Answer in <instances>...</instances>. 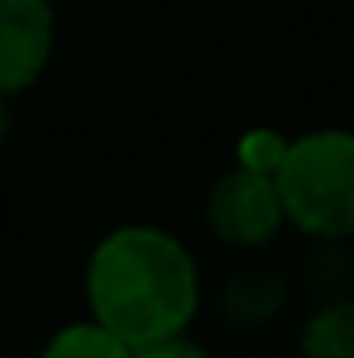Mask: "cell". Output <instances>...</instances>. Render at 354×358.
Segmentation results:
<instances>
[{"label": "cell", "mask_w": 354, "mask_h": 358, "mask_svg": "<svg viewBox=\"0 0 354 358\" xmlns=\"http://www.w3.org/2000/svg\"><path fill=\"white\" fill-rule=\"evenodd\" d=\"M80 294L84 313L138 351L191 331L202 313V271L179 233L153 221H122L91 244Z\"/></svg>", "instance_id": "6da1fadb"}, {"label": "cell", "mask_w": 354, "mask_h": 358, "mask_svg": "<svg viewBox=\"0 0 354 358\" xmlns=\"http://www.w3.org/2000/svg\"><path fill=\"white\" fill-rule=\"evenodd\" d=\"M274 187L286 225L305 241H354V130L324 126L293 138Z\"/></svg>", "instance_id": "7a4b0ae2"}, {"label": "cell", "mask_w": 354, "mask_h": 358, "mask_svg": "<svg viewBox=\"0 0 354 358\" xmlns=\"http://www.w3.org/2000/svg\"><path fill=\"white\" fill-rule=\"evenodd\" d=\"M202 221H206V233L225 248L263 252L286 229V210L274 179L251 176L233 164L209 183L206 202H202Z\"/></svg>", "instance_id": "3957f363"}, {"label": "cell", "mask_w": 354, "mask_h": 358, "mask_svg": "<svg viewBox=\"0 0 354 358\" xmlns=\"http://www.w3.org/2000/svg\"><path fill=\"white\" fill-rule=\"evenodd\" d=\"M57 54L54 0H0V96L20 99L38 88Z\"/></svg>", "instance_id": "277c9868"}, {"label": "cell", "mask_w": 354, "mask_h": 358, "mask_svg": "<svg viewBox=\"0 0 354 358\" xmlns=\"http://www.w3.org/2000/svg\"><path fill=\"white\" fill-rule=\"evenodd\" d=\"M293 297V282L278 263H244L217 289V317L233 331L274 324Z\"/></svg>", "instance_id": "5b68a950"}, {"label": "cell", "mask_w": 354, "mask_h": 358, "mask_svg": "<svg viewBox=\"0 0 354 358\" xmlns=\"http://www.w3.org/2000/svg\"><path fill=\"white\" fill-rule=\"evenodd\" d=\"M297 358H354V297L309 309L297 331Z\"/></svg>", "instance_id": "8992f818"}, {"label": "cell", "mask_w": 354, "mask_h": 358, "mask_svg": "<svg viewBox=\"0 0 354 358\" xmlns=\"http://www.w3.org/2000/svg\"><path fill=\"white\" fill-rule=\"evenodd\" d=\"M301 286L316 305L354 297V248L343 241H313L301 259Z\"/></svg>", "instance_id": "52a82bcc"}, {"label": "cell", "mask_w": 354, "mask_h": 358, "mask_svg": "<svg viewBox=\"0 0 354 358\" xmlns=\"http://www.w3.org/2000/svg\"><path fill=\"white\" fill-rule=\"evenodd\" d=\"M35 358H133V347L122 343L115 331H107L88 313L77 320H65L42 339Z\"/></svg>", "instance_id": "ba28073f"}, {"label": "cell", "mask_w": 354, "mask_h": 358, "mask_svg": "<svg viewBox=\"0 0 354 358\" xmlns=\"http://www.w3.org/2000/svg\"><path fill=\"white\" fill-rule=\"evenodd\" d=\"M290 141L282 130H274V126H251V130H244L240 138H236V168H244V172L251 176H267L274 179L282 172L286 157H290Z\"/></svg>", "instance_id": "9c48e42d"}, {"label": "cell", "mask_w": 354, "mask_h": 358, "mask_svg": "<svg viewBox=\"0 0 354 358\" xmlns=\"http://www.w3.org/2000/svg\"><path fill=\"white\" fill-rule=\"evenodd\" d=\"M133 358H214V351L191 331H183V336H168V339H156V343L138 347Z\"/></svg>", "instance_id": "30bf717a"}, {"label": "cell", "mask_w": 354, "mask_h": 358, "mask_svg": "<svg viewBox=\"0 0 354 358\" xmlns=\"http://www.w3.org/2000/svg\"><path fill=\"white\" fill-rule=\"evenodd\" d=\"M15 99H4L0 96V149L8 145V138H12V130H15Z\"/></svg>", "instance_id": "8fae6325"}]
</instances>
